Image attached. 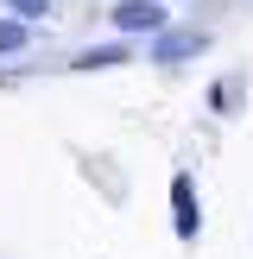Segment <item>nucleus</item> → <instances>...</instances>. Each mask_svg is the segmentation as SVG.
<instances>
[{
    "instance_id": "obj_1",
    "label": "nucleus",
    "mask_w": 253,
    "mask_h": 259,
    "mask_svg": "<svg viewBox=\"0 0 253 259\" xmlns=\"http://www.w3.org/2000/svg\"><path fill=\"white\" fill-rule=\"evenodd\" d=\"M209 51V32H196V25H164L158 38H152V57L158 63H190Z\"/></svg>"
},
{
    "instance_id": "obj_2",
    "label": "nucleus",
    "mask_w": 253,
    "mask_h": 259,
    "mask_svg": "<svg viewBox=\"0 0 253 259\" xmlns=\"http://www.w3.org/2000/svg\"><path fill=\"white\" fill-rule=\"evenodd\" d=\"M114 32H164V0H114Z\"/></svg>"
},
{
    "instance_id": "obj_3",
    "label": "nucleus",
    "mask_w": 253,
    "mask_h": 259,
    "mask_svg": "<svg viewBox=\"0 0 253 259\" xmlns=\"http://www.w3.org/2000/svg\"><path fill=\"white\" fill-rule=\"evenodd\" d=\"M171 222H177V240H196L202 215H196V184H190L184 171L171 177Z\"/></svg>"
},
{
    "instance_id": "obj_4",
    "label": "nucleus",
    "mask_w": 253,
    "mask_h": 259,
    "mask_svg": "<svg viewBox=\"0 0 253 259\" xmlns=\"http://www.w3.org/2000/svg\"><path fill=\"white\" fill-rule=\"evenodd\" d=\"M19 51H32V25L0 13V57H19Z\"/></svg>"
},
{
    "instance_id": "obj_5",
    "label": "nucleus",
    "mask_w": 253,
    "mask_h": 259,
    "mask_svg": "<svg viewBox=\"0 0 253 259\" xmlns=\"http://www.w3.org/2000/svg\"><path fill=\"white\" fill-rule=\"evenodd\" d=\"M101 63H126V45L114 38V45H89V51H76V70H101Z\"/></svg>"
},
{
    "instance_id": "obj_6",
    "label": "nucleus",
    "mask_w": 253,
    "mask_h": 259,
    "mask_svg": "<svg viewBox=\"0 0 253 259\" xmlns=\"http://www.w3.org/2000/svg\"><path fill=\"white\" fill-rule=\"evenodd\" d=\"M209 108H215V114H234V108H240V76H228L222 89H209Z\"/></svg>"
},
{
    "instance_id": "obj_7",
    "label": "nucleus",
    "mask_w": 253,
    "mask_h": 259,
    "mask_svg": "<svg viewBox=\"0 0 253 259\" xmlns=\"http://www.w3.org/2000/svg\"><path fill=\"white\" fill-rule=\"evenodd\" d=\"M51 7H57V0H7V13L25 19V25H32V19H51Z\"/></svg>"
}]
</instances>
